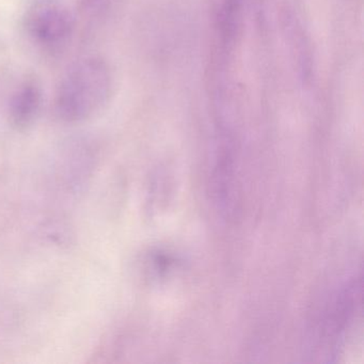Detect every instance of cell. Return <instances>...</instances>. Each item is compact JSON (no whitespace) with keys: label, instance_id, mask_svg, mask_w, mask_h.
<instances>
[{"label":"cell","instance_id":"obj_1","mask_svg":"<svg viewBox=\"0 0 364 364\" xmlns=\"http://www.w3.org/2000/svg\"><path fill=\"white\" fill-rule=\"evenodd\" d=\"M112 86V73L103 59L80 60L61 80L55 97V112L65 122L86 120L105 105Z\"/></svg>","mask_w":364,"mask_h":364},{"label":"cell","instance_id":"obj_2","mask_svg":"<svg viewBox=\"0 0 364 364\" xmlns=\"http://www.w3.org/2000/svg\"><path fill=\"white\" fill-rule=\"evenodd\" d=\"M362 276L355 274L340 287L323 309L314 338L321 355H336L357 317L361 304Z\"/></svg>","mask_w":364,"mask_h":364},{"label":"cell","instance_id":"obj_5","mask_svg":"<svg viewBox=\"0 0 364 364\" xmlns=\"http://www.w3.org/2000/svg\"><path fill=\"white\" fill-rule=\"evenodd\" d=\"M82 3L86 11L97 12L108 3V0H82Z\"/></svg>","mask_w":364,"mask_h":364},{"label":"cell","instance_id":"obj_4","mask_svg":"<svg viewBox=\"0 0 364 364\" xmlns=\"http://www.w3.org/2000/svg\"><path fill=\"white\" fill-rule=\"evenodd\" d=\"M43 93L39 82L27 80L14 91L10 99L9 116L18 129H26L35 122L41 112Z\"/></svg>","mask_w":364,"mask_h":364},{"label":"cell","instance_id":"obj_3","mask_svg":"<svg viewBox=\"0 0 364 364\" xmlns=\"http://www.w3.org/2000/svg\"><path fill=\"white\" fill-rule=\"evenodd\" d=\"M24 27L29 39L46 48L59 50L74 33V16L69 8L55 0H38L27 9Z\"/></svg>","mask_w":364,"mask_h":364}]
</instances>
